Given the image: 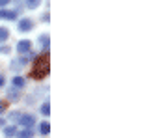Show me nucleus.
Masks as SVG:
<instances>
[{
  "instance_id": "12",
  "label": "nucleus",
  "mask_w": 153,
  "mask_h": 138,
  "mask_svg": "<svg viewBox=\"0 0 153 138\" xmlns=\"http://www.w3.org/2000/svg\"><path fill=\"white\" fill-rule=\"evenodd\" d=\"M39 131H41V134H49V133H51V125H49V121H43L41 127H39Z\"/></svg>"
},
{
  "instance_id": "5",
  "label": "nucleus",
  "mask_w": 153,
  "mask_h": 138,
  "mask_svg": "<svg viewBox=\"0 0 153 138\" xmlns=\"http://www.w3.org/2000/svg\"><path fill=\"white\" fill-rule=\"evenodd\" d=\"M26 64H28V58L26 56H21L19 60H15V62L11 64V69H13V71H19V69H22Z\"/></svg>"
},
{
  "instance_id": "19",
  "label": "nucleus",
  "mask_w": 153,
  "mask_h": 138,
  "mask_svg": "<svg viewBox=\"0 0 153 138\" xmlns=\"http://www.w3.org/2000/svg\"><path fill=\"white\" fill-rule=\"evenodd\" d=\"M4 127H6V119L0 118V129H4Z\"/></svg>"
},
{
  "instance_id": "9",
  "label": "nucleus",
  "mask_w": 153,
  "mask_h": 138,
  "mask_svg": "<svg viewBox=\"0 0 153 138\" xmlns=\"http://www.w3.org/2000/svg\"><path fill=\"white\" fill-rule=\"evenodd\" d=\"M19 97H21V91H19V90H15V88H11L10 91H7V99H10V101H17Z\"/></svg>"
},
{
  "instance_id": "8",
  "label": "nucleus",
  "mask_w": 153,
  "mask_h": 138,
  "mask_svg": "<svg viewBox=\"0 0 153 138\" xmlns=\"http://www.w3.org/2000/svg\"><path fill=\"white\" fill-rule=\"evenodd\" d=\"M4 136H6V138H13V136H17V127H15V125L4 127Z\"/></svg>"
},
{
  "instance_id": "6",
  "label": "nucleus",
  "mask_w": 153,
  "mask_h": 138,
  "mask_svg": "<svg viewBox=\"0 0 153 138\" xmlns=\"http://www.w3.org/2000/svg\"><path fill=\"white\" fill-rule=\"evenodd\" d=\"M17 17V13L13 10H0V19H6V21H13Z\"/></svg>"
},
{
  "instance_id": "16",
  "label": "nucleus",
  "mask_w": 153,
  "mask_h": 138,
  "mask_svg": "<svg viewBox=\"0 0 153 138\" xmlns=\"http://www.w3.org/2000/svg\"><path fill=\"white\" fill-rule=\"evenodd\" d=\"M7 4H10V0H0V10H4Z\"/></svg>"
},
{
  "instance_id": "11",
  "label": "nucleus",
  "mask_w": 153,
  "mask_h": 138,
  "mask_svg": "<svg viewBox=\"0 0 153 138\" xmlns=\"http://www.w3.org/2000/svg\"><path fill=\"white\" fill-rule=\"evenodd\" d=\"M7 37H10V30L6 26H0V43H4Z\"/></svg>"
},
{
  "instance_id": "13",
  "label": "nucleus",
  "mask_w": 153,
  "mask_h": 138,
  "mask_svg": "<svg viewBox=\"0 0 153 138\" xmlns=\"http://www.w3.org/2000/svg\"><path fill=\"white\" fill-rule=\"evenodd\" d=\"M41 114H43V116H49V114H51V105H49V101L41 105Z\"/></svg>"
},
{
  "instance_id": "18",
  "label": "nucleus",
  "mask_w": 153,
  "mask_h": 138,
  "mask_svg": "<svg viewBox=\"0 0 153 138\" xmlns=\"http://www.w3.org/2000/svg\"><path fill=\"white\" fill-rule=\"evenodd\" d=\"M41 21H43V22H49V15H47V13L41 15Z\"/></svg>"
},
{
  "instance_id": "4",
  "label": "nucleus",
  "mask_w": 153,
  "mask_h": 138,
  "mask_svg": "<svg viewBox=\"0 0 153 138\" xmlns=\"http://www.w3.org/2000/svg\"><path fill=\"white\" fill-rule=\"evenodd\" d=\"M17 28H19V32H30V30L34 28V21L25 17V19H21V21H19Z\"/></svg>"
},
{
  "instance_id": "17",
  "label": "nucleus",
  "mask_w": 153,
  "mask_h": 138,
  "mask_svg": "<svg viewBox=\"0 0 153 138\" xmlns=\"http://www.w3.org/2000/svg\"><path fill=\"white\" fill-rule=\"evenodd\" d=\"M4 110H6V103H4V101H0V114H2Z\"/></svg>"
},
{
  "instance_id": "14",
  "label": "nucleus",
  "mask_w": 153,
  "mask_h": 138,
  "mask_svg": "<svg viewBox=\"0 0 153 138\" xmlns=\"http://www.w3.org/2000/svg\"><path fill=\"white\" fill-rule=\"evenodd\" d=\"M26 7H28V10H36V7H39V0H28Z\"/></svg>"
},
{
  "instance_id": "20",
  "label": "nucleus",
  "mask_w": 153,
  "mask_h": 138,
  "mask_svg": "<svg viewBox=\"0 0 153 138\" xmlns=\"http://www.w3.org/2000/svg\"><path fill=\"white\" fill-rule=\"evenodd\" d=\"M4 82H6V79H4V76H2V75H0V88H2V86H4Z\"/></svg>"
},
{
  "instance_id": "1",
  "label": "nucleus",
  "mask_w": 153,
  "mask_h": 138,
  "mask_svg": "<svg viewBox=\"0 0 153 138\" xmlns=\"http://www.w3.org/2000/svg\"><path fill=\"white\" fill-rule=\"evenodd\" d=\"M49 69H51L49 54H47V52H43L41 56L36 58L32 69H30V76H32V79H36V80H41V79H45V76L49 75Z\"/></svg>"
},
{
  "instance_id": "2",
  "label": "nucleus",
  "mask_w": 153,
  "mask_h": 138,
  "mask_svg": "<svg viewBox=\"0 0 153 138\" xmlns=\"http://www.w3.org/2000/svg\"><path fill=\"white\" fill-rule=\"evenodd\" d=\"M15 49H17L19 54H30V52H32V41L30 39H21Z\"/></svg>"
},
{
  "instance_id": "3",
  "label": "nucleus",
  "mask_w": 153,
  "mask_h": 138,
  "mask_svg": "<svg viewBox=\"0 0 153 138\" xmlns=\"http://www.w3.org/2000/svg\"><path fill=\"white\" fill-rule=\"evenodd\" d=\"M19 123L25 129H32L34 123H36V116H34V114H22L21 119H19Z\"/></svg>"
},
{
  "instance_id": "15",
  "label": "nucleus",
  "mask_w": 153,
  "mask_h": 138,
  "mask_svg": "<svg viewBox=\"0 0 153 138\" xmlns=\"http://www.w3.org/2000/svg\"><path fill=\"white\" fill-rule=\"evenodd\" d=\"M21 116H22L21 112H11V114H10V121H19Z\"/></svg>"
},
{
  "instance_id": "10",
  "label": "nucleus",
  "mask_w": 153,
  "mask_h": 138,
  "mask_svg": "<svg viewBox=\"0 0 153 138\" xmlns=\"http://www.w3.org/2000/svg\"><path fill=\"white\" fill-rule=\"evenodd\" d=\"M32 136H34L32 129H22L21 133H17V138H32Z\"/></svg>"
},
{
  "instance_id": "7",
  "label": "nucleus",
  "mask_w": 153,
  "mask_h": 138,
  "mask_svg": "<svg viewBox=\"0 0 153 138\" xmlns=\"http://www.w3.org/2000/svg\"><path fill=\"white\" fill-rule=\"evenodd\" d=\"M11 84H13L15 90H21V88L26 86V80L22 79V76H13V79H11Z\"/></svg>"
}]
</instances>
